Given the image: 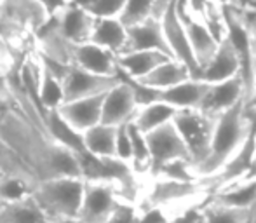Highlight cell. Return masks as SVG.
<instances>
[{
  "label": "cell",
  "instance_id": "obj_1",
  "mask_svg": "<svg viewBox=\"0 0 256 223\" xmlns=\"http://www.w3.org/2000/svg\"><path fill=\"white\" fill-rule=\"evenodd\" d=\"M253 128L254 118L248 110L246 102L237 103L230 110L218 115L209 156L196 168V174L199 178H211L216 174L223 164L242 146Z\"/></svg>",
  "mask_w": 256,
  "mask_h": 223
},
{
  "label": "cell",
  "instance_id": "obj_2",
  "mask_svg": "<svg viewBox=\"0 0 256 223\" xmlns=\"http://www.w3.org/2000/svg\"><path fill=\"white\" fill-rule=\"evenodd\" d=\"M49 16L44 0H0V37L10 48H20Z\"/></svg>",
  "mask_w": 256,
  "mask_h": 223
},
{
  "label": "cell",
  "instance_id": "obj_3",
  "mask_svg": "<svg viewBox=\"0 0 256 223\" xmlns=\"http://www.w3.org/2000/svg\"><path fill=\"white\" fill-rule=\"evenodd\" d=\"M86 192V178H49L38 182L34 196L51 222L60 216H78Z\"/></svg>",
  "mask_w": 256,
  "mask_h": 223
},
{
  "label": "cell",
  "instance_id": "obj_4",
  "mask_svg": "<svg viewBox=\"0 0 256 223\" xmlns=\"http://www.w3.org/2000/svg\"><path fill=\"white\" fill-rule=\"evenodd\" d=\"M172 122L188 146L194 169H196L209 156L216 128V117L206 114L200 108H182L176 112Z\"/></svg>",
  "mask_w": 256,
  "mask_h": 223
},
{
  "label": "cell",
  "instance_id": "obj_5",
  "mask_svg": "<svg viewBox=\"0 0 256 223\" xmlns=\"http://www.w3.org/2000/svg\"><path fill=\"white\" fill-rule=\"evenodd\" d=\"M124 202L115 183L104 180H86V192L78 216L84 223H106Z\"/></svg>",
  "mask_w": 256,
  "mask_h": 223
},
{
  "label": "cell",
  "instance_id": "obj_6",
  "mask_svg": "<svg viewBox=\"0 0 256 223\" xmlns=\"http://www.w3.org/2000/svg\"><path fill=\"white\" fill-rule=\"evenodd\" d=\"M146 138H148L150 157H152L148 176H152L155 171H158L164 164L171 162V160L185 159L192 162L188 146L183 142L182 134L172 120L146 132Z\"/></svg>",
  "mask_w": 256,
  "mask_h": 223
},
{
  "label": "cell",
  "instance_id": "obj_7",
  "mask_svg": "<svg viewBox=\"0 0 256 223\" xmlns=\"http://www.w3.org/2000/svg\"><path fill=\"white\" fill-rule=\"evenodd\" d=\"M176 2H178V0H174V2L169 6L168 10L164 12V16L160 18L166 40H168V44H169L172 58L182 61V63L192 72L194 78H199L200 66H199V63H197V58L194 54L192 46H190L188 35H186V30H185V26H183V21L178 14Z\"/></svg>",
  "mask_w": 256,
  "mask_h": 223
},
{
  "label": "cell",
  "instance_id": "obj_8",
  "mask_svg": "<svg viewBox=\"0 0 256 223\" xmlns=\"http://www.w3.org/2000/svg\"><path fill=\"white\" fill-rule=\"evenodd\" d=\"M176 7H178V14L183 21V26L186 30V35H188L190 46L194 49V54L197 58V63H199L200 70L206 63L212 58V54L218 49L220 42L216 40V37L212 35V32L208 28V24L194 12L188 7L186 0H178L176 2Z\"/></svg>",
  "mask_w": 256,
  "mask_h": 223
},
{
  "label": "cell",
  "instance_id": "obj_9",
  "mask_svg": "<svg viewBox=\"0 0 256 223\" xmlns=\"http://www.w3.org/2000/svg\"><path fill=\"white\" fill-rule=\"evenodd\" d=\"M51 20L58 26V30L74 44L91 40L96 18L86 9H82L78 4L64 2L63 6L51 12Z\"/></svg>",
  "mask_w": 256,
  "mask_h": 223
},
{
  "label": "cell",
  "instance_id": "obj_10",
  "mask_svg": "<svg viewBox=\"0 0 256 223\" xmlns=\"http://www.w3.org/2000/svg\"><path fill=\"white\" fill-rule=\"evenodd\" d=\"M120 77H106V75H98L88 72L84 68H78L72 64L64 77L61 78L63 82V91H64V102H72V100H80L89 98V96L103 94L108 89L114 88Z\"/></svg>",
  "mask_w": 256,
  "mask_h": 223
},
{
  "label": "cell",
  "instance_id": "obj_11",
  "mask_svg": "<svg viewBox=\"0 0 256 223\" xmlns=\"http://www.w3.org/2000/svg\"><path fill=\"white\" fill-rule=\"evenodd\" d=\"M138 108L140 105L136 102V96L131 84L126 78L120 77V80L112 89H108L106 94H104L102 122L110 126L128 124V122H131L136 117Z\"/></svg>",
  "mask_w": 256,
  "mask_h": 223
},
{
  "label": "cell",
  "instance_id": "obj_12",
  "mask_svg": "<svg viewBox=\"0 0 256 223\" xmlns=\"http://www.w3.org/2000/svg\"><path fill=\"white\" fill-rule=\"evenodd\" d=\"M240 102H246V88H244L242 77L237 75L228 80L209 84L202 103H200V110L212 117H218Z\"/></svg>",
  "mask_w": 256,
  "mask_h": 223
},
{
  "label": "cell",
  "instance_id": "obj_13",
  "mask_svg": "<svg viewBox=\"0 0 256 223\" xmlns=\"http://www.w3.org/2000/svg\"><path fill=\"white\" fill-rule=\"evenodd\" d=\"M129 51H162L166 54H171V49L166 40L162 21L158 18H148L128 26V44H126L124 52Z\"/></svg>",
  "mask_w": 256,
  "mask_h": 223
},
{
  "label": "cell",
  "instance_id": "obj_14",
  "mask_svg": "<svg viewBox=\"0 0 256 223\" xmlns=\"http://www.w3.org/2000/svg\"><path fill=\"white\" fill-rule=\"evenodd\" d=\"M72 64L78 68H84L88 72L106 77H118V63L117 54L110 49L102 48L94 42H82L75 44L74 48V61Z\"/></svg>",
  "mask_w": 256,
  "mask_h": 223
},
{
  "label": "cell",
  "instance_id": "obj_15",
  "mask_svg": "<svg viewBox=\"0 0 256 223\" xmlns=\"http://www.w3.org/2000/svg\"><path fill=\"white\" fill-rule=\"evenodd\" d=\"M104 94L89 96V98L80 100H72V102H64L63 105L58 108L61 117L77 131L84 132L89 128L100 124L103 118V102Z\"/></svg>",
  "mask_w": 256,
  "mask_h": 223
},
{
  "label": "cell",
  "instance_id": "obj_16",
  "mask_svg": "<svg viewBox=\"0 0 256 223\" xmlns=\"http://www.w3.org/2000/svg\"><path fill=\"white\" fill-rule=\"evenodd\" d=\"M237 75H240L239 58L236 54L232 42L228 38H223L212 58L202 66L199 78L208 84H216V82L228 80Z\"/></svg>",
  "mask_w": 256,
  "mask_h": 223
},
{
  "label": "cell",
  "instance_id": "obj_17",
  "mask_svg": "<svg viewBox=\"0 0 256 223\" xmlns=\"http://www.w3.org/2000/svg\"><path fill=\"white\" fill-rule=\"evenodd\" d=\"M208 82L200 80V78H186V80L180 82V84L172 86V88L162 89L158 91L157 102H166L172 105L174 108H200L206 91H208Z\"/></svg>",
  "mask_w": 256,
  "mask_h": 223
},
{
  "label": "cell",
  "instance_id": "obj_18",
  "mask_svg": "<svg viewBox=\"0 0 256 223\" xmlns=\"http://www.w3.org/2000/svg\"><path fill=\"white\" fill-rule=\"evenodd\" d=\"M0 223H52L34 194L12 202H0Z\"/></svg>",
  "mask_w": 256,
  "mask_h": 223
},
{
  "label": "cell",
  "instance_id": "obj_19",
  "mask_svg": "<svg viewBox=\"0 0 256 223\" xmlns=\"http://www.w3.org/2000/svg\"><path fill=\"white\" fill-rule=\"evenodd\" d=\"M172 56L162 51H129L117 56L118 72L131 78H143L154 68L162 64L164 61L171 60Z\"/></svg>",
  "mask_w": 256,
  "mask_h": 223
},
{
  "label": "cell",
  "instance_id": "obj_20",
  "mask_svg": "<svg viewBox=\"0 0 256 223\" xmlns=\"http://www.w3.org/2000/svg\"><path fill=\"white\" fill-rule=\"evenodd\" d=\"M91 42L110 49L115 54H122L128 44V26L120 18H96Z\"/></svg>",
  "mask_w": 256,
  "mask_h": 223
},
{
  "label": "cell",
  "instance_id": "obj_21",
  "mask_svg": "<svg viewBox=\"0 0 256 223\" xmlns=\"http://www.w3.org/2000/svg\"><path fill=\"white\" fill-rule=\"evenodd\" d=\"M46 128H48L49 138L54 140L60 145L66 146V148L74 150L75 154H78L80 157L88 156V148H86L84 136L80 131H77L75 128H72L58 110H49L48 117H46Z\"/></svg>",
  "mask_w": 256,
  "mask_h": 223
},
{
  "label": "cell",
  "instance_id": "obj_22",
  "mask_svg": "<svg viewBox=\"0 0 256 223\" xmlns=\"http://www.w3.org/2000/svg\"><path fill=\"white\" fill-rule=\"evenodd\" d=\"M209 199L225 206L239 208V210H253L256 204V176L236 182L214 194H209Z\"/></svg>",
  "mask_w": 256,
  "mask_h": 223
},
{
  "label": "cell",
  "instance_id": "obj_23",
  "mask_svg": "<svg viewBox=\"0 0 256 223\" xmlns=\"http://www.w3.org/2000/svg\"><path fill=\"white\" fill-rule=\"evenodd\" d=\"M190 77H192V72H190L182 61L171 58V60L158 64L157 68H154L148 75H145L143 78H136V80L148 86V88H152V89L162 91V89L172 88V86L180 84V82L186 80V78H190Z\"/></svg>",
  "mask_w": 256,
  "mask_h": 223
},
{
  "label": "cell",
  "instance_id": "obj_24",
  "mask_svg": "<svg viewBox=\"0 0 256 223\" xmlns=\"http://www.w3.org/2000/svg\"><path fill=\"white\" fill-rule=\"evenodd\" d=\"M117 129L118 126L100 122L82 132L88 152L94 157H117Z\"/></svg>",
  "mask_w": 256,
  "mask_h": 223
},
{
  "label": "cell",
  "instance_id": "obj_25",
  "mask_svg": "<svg viewBox=\"0 0 256 223\" xmlns=\"http://www.w3.org/2000/svg\"><path fill=\"white\" fill-rule=\"evenodd\" d=\"M176 112H178V108H174V106L166 102H152L148 105L140 106L138 112H136V117L132 118V122L143 132H150L154 129L171 122L174 118Z\"/></svg>",
  "mask_w": 256,
  "mask_h": 223
},
{
  "label": "cell",
  "instance_id": "obj_26",
  "mask_svg": "<svg viewBox=\"0 0 256 223\" xmlns=\"http://www.w3.org/2000/svg\"><path fill=\"white\" fill-rule=\"evenodd\" d=\"M38 103L40 108L48 117L49 110H58L64 103V91H63V82L60 77L48 70L42 64V77L40 84H38Z\"/></svg>",
  "mask_w": 256,
  "mask_h": 223
},
{
  "label": "cell",
  "instance_id": "obj_27",
  "mask_svg": "<svg viewBox=\"0 0 256 223\" xmlns=\"http://www.w3.org/2000/svg\"><path fill=\"white\" fill-rule=\"evenodd\" d=\"M0 174H20L40 182L2 132H0Z\"/></svg>",
  "mask_w": 256,
  "mask_h": 223
},
{
  "label": "cell",
  "instance_id": "obj_28",
  "mask_svg": "<svg viewBox=\"0 0 256 223\" xmlns=\"http://www.w3.org/2000/svg\"><path fill=\"white\" fill-rule=\"evenodd\" d=\"M202 211L206 223H248L251 218V210L225 206V204L214 202L209 197L202 202Z\"/></svg>",
  "mask_w": 256,
  "mask_h": 223
},
{
  "label": "cell",
  "instance_id": "obj_29",
  "mask_svg": "<svg viewBox=\"0 0 256 223\" xmlns=\"http://www.w3.org/2000/svg\"><path fill=\"white\" fill-rule=\"evenodd\" d=\"M38 182L20 174H0V202H12L34 194Z\"/></svg>",
  "mask_w": 256,
  "mask_h": 223
},
{
  "label": "cell",
  "instance_id": "obj_30",
  "mask_svg": "<svg viewBox=\"0 0 256 223\" xmlns=\"http://www.w3.org/2000/svg\"><path fill=\"white\" fill-rule=\"evenodd\" d=\"M129 134H131V143H132V168L138 174H146L150 172V146H148V138L146 132H143L134 122H129Z\"/></svg>",
  "mask_w": 256,
  "mask_h": 223
},
{
  "label": "cell",
  "instance_id": "obj_31",
  "mask_svg": "<svg viewBox=\"0 0 256 223\" xmlns=\"http://www.w3.org/2000/svg\"><path fill=\"white\" fill-rule=\"evenodd\" d=\"M155 0H126L124 10L118 18L126 26L142 23L154 16Z\"/></svg>",
  "mask_w": 256,
  "mask_h": 223
},
{
  "label": "cell",
  "instance_id": "obj_32",
  "mask_svg": "<svg viewBox=\"0 0 256 223\" xmlns=\"http://www.w3.org/2000/svg\"><path fill=\"white\" fill-rule=\"evenodd\" d=\"M94 18H118L124 10L126 0H72Z\"/></svg>",
  "mask_w": 256,
  "mask_h": 223
},
{
  "label": "cell",
  "instance_id": "obj_33",
  "mask_svg": "<svg viewBox=\"0 0 256 223\" xmlns=\"http://www.w3.org/2000/svg\"><path fill=\"white\" fill-rule=\"evenodd\" d=\"M129 124V122H128ZM120 124L117 129V159L129 162L132 166V143H131V134H129V126Z\"/></svg>",
  "mask_w": 256,
  "mask_h": 223
},
{
  "label": "cell",
  "instance_id": "obj_34",
  "mask_svg": "<svg viewBox=\"0 0 256 223\" xmlns=\"http://www.w3.org/2000/svg\"><path fill=\"white\" fill-rule=\"evenodd\" d=\"M171 223H206L202 202L190 204V206H186L185 210L176 211Z\"/></svg>",
  "mask_w": 256,
  "mask_h": 223
},
{
  "label": "cell",
  "instance_id": "obj_35",
  "mask_svg": "<svg viewBox=\"0 0 256 223\" xmlns=\"http://www.w3.org/2000/svg\"><path fill=\"white\" fill-rule=\"evenodd\" d=\"M136 213H138V206L124 200V202L118 206V210L114 213V216L106 223H132L136 218Z\"/></svg>",
  "mask_w": 256,
  "mask_h": 223
},
{
  "label": "cell",
  "instance_id": "obj_36",
  "mask_svg": "<svg viewBox=\"0 0 256 223\" xmlns=\"http://www.w3.org/2000/svg\"><path fill=\"white\" fill-rule=\"evenodd\" d=\"M240 12H242L244 20H246V23H248V28H250V32H251V40H253V49H254V56H256V12L254 10H244V9H240Z\"/></svg>",
  "mask_w": 256,
  "mask_h": 223
},
{
  "label": "cell",
  "instance_id": "obj_37",
  "mask_svg": "<svg viewBox=\"0 0 256 223\" xmlns=\"http://www.w3.org/2000/svg\"><path fill=\"white\" fill-rule=\"evenodd\" d=\"M172 2H174V0H155L154 18H158V20H160V18L164 16L166 10H168V7L171 6Z\"/></svg>",
  "mask_w": 256,
  "mask_h": 223
},
{
  "label": "cell",
  "instance_id": "obj_38",
  "mask_svg": "<svg viewBox=\"0 0 256 223\" xmlns=\"http://www.w3.org/2000/svg\"><path fill=\"white\" fill-rule=\"evenodd\" d=\"M246 106L250 112H256V63H254V78H253V89H251V94L246 100Z\"/></svg>",
  "mask_w": 256,
  "mask_h": 223
},
{
  "label": "cell",
  "instance_id": "obj_39",
  "mask_svg": "<svg viewBox=\"0 0 256 223\" xmlns=\"http://www.w3.org/2000/svg\"><path fill=\"white\" fill-rule=\"evenodd\" d=\"M52 223H84L80 220V216H60L54 218Z\"/></svg>",
  "mask_w": 256,
  "mask_h": 223
},
{
  "label": "cell",
  "instance_id": "obj_40",
  "mask_svg": "<svg viewBox=\"0 0 256 223\" xmlns=\"http://www.w3.org/2000/svg\"><path fill=\"white\" fill-rule=\"evenodd\" d=\"M239 9H244V10H254L256 12V0H242V6Z\"/></svg>",
  "mask_w": 256,
  "mask_h": 223
},
{
  "label": "cell",
  "instance_id": "obj_41",
  "mask_svg": "<svg viewBox=\"0 0 256 223\" xmlns=\"http://www.w3.org/2000/svg\"><path fill=\"white\" fill-rule=\"evenodd\" d=\"M218 2L223 4L225 7H237V9L242 6V0H218Z\"/></svg>",
  "mask_w": 256,
  "mask_h": 223
},
{
  "label": "cell",
  "instance_id": "obj_42",
  "mask_svg": "<svg viewBox=\"0 0 256 223\" xmlns=\"http://www.w3.org/2000/svg\"><path fill=\"white\" fill-rule=\"evenodd\" d=\"M251 223H256V204L253 206V210H251Z\"/></svg>",
  "mask_w": 256,
  "mask_h": 223
},
{
  "label": "cell",
  "instance_id": "obj_43",
  "mask_svg": "<svg viewBox=\"0 0 256 223\" xmlns=\"http://www.w3.org/2000/svg\"><path fill=\"white\" fill-rule=\"evenodd\" d=\"M250 114H251V115H253V117L256 118V112H250Z\"/></svg>",
  "mask_w": 256,
  "mask_h": 223
},
{
  "label": "cell",
  "instance_id": "obj_44",
  "mask_svg": "<svg viewBox=\"0 0 256 223\" xmlns=\"http://www.w3.org/2000/svg\"><path fill=\"white\" fill-rule=\"evenodd\" d=\"M63 2H72V0H63Z\"/></svg>",
  "mask_w": 256,
  "mask_h": 223
},
{
  "label": "cell",
  "instance_id": "obj_45",
  "mask_svg": "<svg viewBox=\"0 0 256 223\" xmlns=\"http://www.w3.org/2000/svg\"><path fill=\"white\" fill-rule=\"evenodd\" d=\"M254 120H256V118H254Z\"/></svg>",
  "mask_w": 256,
  "mask_h": 223
},
{
  "label": "cell",
  "instance_id": "obj_46",
  "mask_svg": "<svg viewBox=\"0 0 256 223\" xmlns=\"http://www.w3.org/2000/svg\"><path fill=\"white\" fill-rule=\"evenodd\" d=\"M0 75H2V74H0Z\"/></svg>",
  "mask_w": 256,
  "mask_h": 223
}]
</instances>
